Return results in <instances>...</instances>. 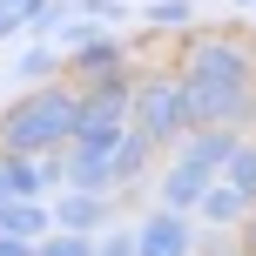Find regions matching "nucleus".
Instances as JSON below:
<instances>
[{
    "mask_svg": "<svg viewBox=\"0 0 256 256\" xmlns=\"http://www.w3.org/2000/svg\"><path fill=\"white\" fill-rule=\"evenodd\" d=\"M74 102L81 88L68 74L40 81V88H20L7 108H0V155H54L74 142Z\"/></svg>",
    "mask_w": 256,
    "mask_h": 256,
    "instance_id": "nucleus-1",
    "label": "nucleus"
},
{
    "mask_svg": "<svg viewBox=\"0 0 256 256\" xmlns=\"http://www.w3.org/2000/svg\"><path fill=\"white\" fill-rule=\"evenodd\" d=\"M236 142H243L236 128H189V135L168 148V162L155 168V196H162L168 209H189V216H196L202 189L222 176V162H230Z\"/></svg>",
    "mask_w": 256,
    "mask_h": 256,
    "instance_id": "nucleus-2",
    "label": "nucleus"
},
{
    "mask_svg": "<svg viewBox=\"0 0 256 256\" xmlns=\"http://www.w3.org/2000/svg\"><path fill=\"white\" fill-rule=\"evenodd\" d=\"M128 122L155 142V148H176L189 135V81H182L176 61H155V68H135V94H128Z\"/></svg>",
    "mask_w": 256,
    "mask_h": 256,
    "instance_id": "nucleus-3",
    "label": "nucleus"
},
{
    "mask_svg": "<svg viewBox=\"0 0 256 256\" xmlns=\"http://www.w3.org/2000/svg\"><path fill=\"white\" fill-rule=\"evenodd\" d=\"M176 68L189 81H250L256 88V34H243V27H189L176 40Z\"/></svg>",
    "mask_w": 256,
    "mask_h": 256,
    "instance_id": "nucleus-4",
    "label": "nucleus"
},
{
    "mask_svg": "<svg viewBox=\"0 0 256 256\" xmlns=\"http://www.w3.org/2000/svg\"><path fill=\"white\" fill-rule=\"evenodd\" d=\"M189 128H236V135H250L256 128V88L250 81H189Z\"/></svg>",
    "mask_w": 256,
    "mask_h": 256,
    "instance_id": "nucleus-5",
    "label": "nucleus"
},
{
    "mask_svg": "<svg viewBox=\"0 0 256 256\" xmlns=\"http://www.w3.org/2000/svg\"><path fill=\"white\" fill-rule=\"evenodd\" d=\"M74 88H115V81H135V54H128V40L115 34H94L81 40V48H68V68H61Z\"/></svg>",
    "mask_w": 256,
    "mask_h": 256,
    "instance_id": "nucleus-6",
    "label": "nucleus"
},
{
    "mask_svg": "<svg viewBox=\"0 0 256 256\" xmlns=\"http://www.w3.org/2000/svg\"><path fill=\"white\" fill-rule=\"evenodd\" d=\"M196 216L189 209H168V202H155L148 216L135 222V256H196Z\"/></svg>",
    "mask_w": 256,
    "mask_h": 256,
    "instance_id": "nucleus-7",
    "label": "nucleus"
},
{
    "mask_svg": "<svg viewBox=\"0 0 256 256\" xmlns=\"http://www.w3.org/2000/svg\"><path fill=\"white\" fill-rule=\"evenodd\" d=\"M122 142V135H115ZM115 142H94V135H74L61 148V189H102L115 196Z\"/></svg>",
    "mask_w": 256,
    "mask_h": 256,
    "instance_id": "nucleus-8",
    "label": "nucleus"
},
{
    "mask_svg": "<svg viewBox=\"0 0 256 256\" xmlns=\"http://www.w3.org/2000/svg\"><path fill=\"white\" fill-rule=\"evenodd\" d=\"M128 94H135V81H115V88H81V102H74V135L115 142L122 128H128Z\"/></svg>",
    "mask_w": 256,
    "mask_h": 256,
    "instance_id": "nucleus-9",
    "label": "nucleus"
},
{
    "mask_svg": "<svg viewBox=\"0 0 256 256\" xmlns=\"http://www.w3.org/2000/svg\"><path fill=\"white\" fill-rule=\"evenodd\" d=\"M155 155H162V148H155V142L128 122L122 142H115V196H122V202H135V196L155 182Z\"/></svg>",
    "mask_w": 256,
    "mask_h": 256,
    "instance_id": "nucleus-10",
    "label": "nucleus"
},
{
    "mask_svg": "<svg viewBox=\"0 0 256 256\" xmlns=\"http://www.w3.org/2000/svg\"><path fill=\"white\" fill-rule=\"evenodd\" d=\"M115 216H122V196L102 189H61V202H54V230H81V236H102Z\"/></svg>",
    "mask_w": 256,
    "mask_h": 256,
    "instance_id": "nucleus-11",
    "label": "nucleus"
},
{
    "mask_svg": "<svg viewBox=\"0 0 256 256\" xmlns=\"http://www.w3.org/2000/svg\"><path fill=\"white\" fill-rule=\"evenodd\" d=\"M250 196L243 189H230V182H209V189H202V202H196V222H209V230H243V222H250Z\"/></svg>",
    "mask_w": 256,
    "mask_h": 256,
    "instance_id": "nucleus-12",
    "label": "nucleus"
},
{
    "mask_svg": "<svg viewBox=\"0 0 256 256\" xmlns=\"http://www.w3.org/2000/svg\"><path fill=\"white\" fill-rule=\"evenodd\" d=\"M48 230H54V209L40 202V196H7V202H0V236H27V243H40Z\"/></svg>",
    "mask_w": 256,
    "mask_h": 256,
    "instance_id": "nucleus-13",
    "label": "nucleus"
},
{
    "mask_svg": "<svg viewBox=\"0 0 256 256\" xmlns=\"http://www.w3.org/2000/svg\"><path fill=\"white\" fill-rule=\"evenodd\" d=\"M61 68H68V48H54V40L40 34L34 48H27L20 61H14V81H20V88H40V81H54Z\"/></svg>",
    "mask_w": 256,
    "mask_h": 256,
    "instance_id": "nucleus-14",
    "label": "nucleus"
},
{
    "mask_svg": "<svg viewBox=\"0 0 256 256\" xmlns=\"http://www.w3.org/2000/svg\"><path fill=\"white\" fill-rule=\"evenodd\" d=\"M222 182H230V189H243L250 202H256V142H250V135L230 148V162H222Z\"/></svg>",
    "mask_w": 256,
    "mask_h": 256,
    "instance_id": "nucleus-15",
    "label": "nucleus"
},
{
    "mask_svg": "<svg viewBox=\"0 0 256 256\" xmlns=\"http://www.w3.org/2000/svg\"><path fill=\"white\" fill-rule=\"evenodd\" d=\"M94 243H102V236H81V230H48L34 256H94Z\"/></svg>",
    "mask_w": 256,
    "mask_h": 256,
    "instance_id": "nucleus-16",
    "label": "nucleus"
},
{
    "mask_svg": "<svg viewBox=\"0 0 256 256\" xmlns=\"http://www.w3.org/2000/svg\"><path fill=\"white\" fill-rule=\"evenodd\" d=\"M148 27H155V34H176V27L189 34V27H196V7H189V0H155V7H148Z\"/></svg>",
    "mask_w": 256,
    "mask_h": 256,
    "instance_id": "nucleus-17",
    "label": "nucleus"
},
{
    "mask_svg": "<svg viewBox=\"0 0 256 256\" xmlns=\"http://www.w3.org/2000/svg\"><path fill=\"white\" fill-rule=\"evenodd\" d=\"M94 256H135V230H108L94 243Z\"/></svg>",
    "mask_w": 256,
    "mask_h": 256,
    "instance_id": "nucleus-18",
    "label": "nucleus"
},
{
    "mask_svg": "<svg viewBox=\"0 0 256 256\" xmlns=\"http://www.w3.org/2000/svg\"><path fill=\"white\" fill-rule=\"evenodd\" d=\"M40 243H27V236H0V256H34Z\"/></svg>",
    "mask_w": 256,
    "mask_h": 256,
    "instance_id": "nucleus-19",
    "label": "nucleus"
},
{
    "mask_svg": "<svg viewBox=\"0 0 256 256\" xmlns=\"http://www.w3.org/2000/svg\"><path fill=\"white\" fill-rule=\"evenodd\" d=\"M243 256H256V209H250V222H243Z\"/></svg>",
    "mask_w": 256,
    "mask_h": 256,
    "instance_id": "nucleus-20",
    "label": "nucleus"
},
{
    "mask_svg": "<svg viewBox=\"0 0 256 256\" xmlns=\"http://www.w3.org/2000/svg\"><path fill=\"white\" fill-rule=\"evenodd\" d=\"M7 196H14V182H7V155H0V202H7Z\"/></svg>",
    "mask_w": 256,
    "mask_h": 256,
    "instance_id": "nucleus-21",
    "label": "nucleus"
}]
</instances>
